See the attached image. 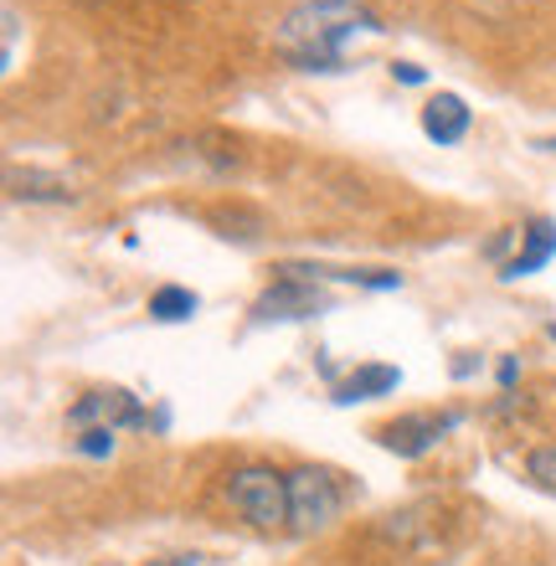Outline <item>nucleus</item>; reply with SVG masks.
I'll list each match as a JSON object with an SVG mask.
<instances>
[{"instance_id":"nucleus-1","label":"nucleus","mask_w":556,"mask_h":566,"mask_svg":"<svg viewBox=\"0 0 556 566\" xmlns=\"http://www.w3.org/2000/svg\"><path fill=\"white\" fill-rule=\"evenodd\" d=\"M356 31H381V15L356 0H304L279 21L273 42L300 73H340Z\"/></svg>"},{"instance_id":"nucleus-2","label":"nucleus","mask_w":556,"mask_h":566,"mask_svg":"<svg viewBox=\"0 0 556 566\" xmlns=\"http://www.w3.org/2000/svg\"><path fill=\"white\" fill-rule=\"evenodd\" d=\"M227 505L258 531H289V474L269 463H248L227 474Z\"/></svg>"},{"instance_id":"nucleus-3","label":"nucleus","mask_w":556,"mask_h":566,"mask_svg":"<svg viewBox=\"0 0 556 566\" xmlns=\"http://www.w3.org/2000/svg\"><path fill=\"white\" fill-rule=\"evenodd\" d=\"M340 515V484L331 469H294L289 474V531L294 536H315Z\"/></svg>"},{"instance_id":"nucleus-4","label":"nucleus","mask_w":556,"mask_h":566,"mask_svg":"<svg viewBox=\"0 0 556 566\" xmlns=\"http://www.w3.org/2000/svg\"><path fill=\"white\" fill-rule=\"evenodd\" d=\"M145 422H150V412L139 407L135 391L124 387H93L67 407V428L73 432H93V428L119 432V428H145Z\"/></svg>"},{"instance_id":"nucleus-5","label":"nucleus","mask_w":556,"mask_h":566,"mask_svg":"<svg viewBox=\"0 0 556 566\" xmlns=\"http://www.w3.org/2000/svg\"><path fill=\"white\" fill-rule=\"evenodd\" d=\"M459 422H464L459 407H449V412H402V418H391L387 428H376V443L387 448V453H397V459H422V453H433Z\"/></svg>"},{"instance_id":"nucleus-6","label":"nucleus","mask_w":556,"mask_h":566,"mask_svg":"<svg viewBox=\"0 0 556 566\" xmlns=\"http://www.w3.org/2000/svg\"><path fill=\"white\" fill-rule=\"evenodd\" d=\"M325 310V294L315 289V279H304V273H289L284 269V279H273L263 294H258V304H253V319H310V314H319Z\"/></svg>"},{"instance_id":"nucleus-7","label":"nucleus","mask_w":556,"mask_h":566,"mask_svg":"<svg viewBox=\"0 0 556 566\" xmlns=\"http://www.w3.org/2000/svg\"><path fill=\"white\" fill-rule=\"evenodd\" d=\"M552 258H556V222L552 217H531V222L521 227V248H515V258L500 269V279L505 283L531 279V273H542Z\"/></svg>"},{"instance_id":"nucleus-8","label":"nucleus","mask_w":556,"mask_h":566,"mask_svg":"<svg viewBox=\"0 0 556 566\" xmlns=\"http://www.w3.org/2000/svg\"><path fill=\"white\" fill-rule=\"evenodd\" d=\"M469 124H474V108L459 93H433L422 104V135L433 139V145H459L469 135Z\"/></svg>"},{"instance_id":"nucleus-9","label":"nucleus","mask_w":556,"mask_h":566,"mask_svg":"<svg viewBox=\"0 0 556 566\" xmlns=\"http://www.w3.org/2000/svg\"><path fill=\"white\" fill-rule=\"evenodd\" d=\"M397 387H402V371L371 360V366H356L346 381H335V402H371V397H387Z\"/></svg>"},{"instance_id":"nucleus-10","label":"nucleus","mask_w":556,"mask_h":566,"mask_svg":"<svg viewBox=\"0 0 556 566\" xmlns=\"http://www.w3.org/2000/svg\"><path fill=\"white\" fill-rule=\"evenodd\" d=\"M6 186H11L15 201H52V207H67L73 201V186L62 176H46V170H6Z\"/></svg>"},{"instance_id":"nucleus-11","label":"nucleus","mask_w":556,"mask_h":566,"mask_svg":"<svg viewBox=\"0 0 556 566\" xmlns=\"http://www.w3.org/2000/svg\"><path fill=\"white\" fill-rule=\"evenodd\" d=\"M196 310H201V298H196V289H186V283H160L150 294V319H160V325H181Z\"/></svg>"},{"instance_id":"nucleus-12","label":"nucleus","mask_w":556,"mask_h":566,"mask_svg":"<svg viewBox=\"0 0 556 566\" xmlns=\"http://www.w3.org/2000/svg\"><path fill=\"white\" fill-rule=\"evenodd\" d=\"M526 479L542 494H556V443H542L526 453Z\"/></svg>"},{"instance_id":"nucleus-13","label":"nucleus","mask_w":556,"mask_h":566,"mask_svg":"<svg viewBox=\"0 0 556 566\" xmlns=\"http://www.w3.org/2000/svg\"><path fill=\"white\" fill-rule=\"evenodd\" d=\"M77 453H88V459H108V453H114V432H104V428L77 432Z\"/></svg>"},{"instance_id":"nucleus-14","label":"nucleus","mask_w":556,"mask_h":566,"mask_svg":"<svg viewBox=\"0 0 556 566\" xmlns=\"http://www.w3.org/2000/svg\"><path fill=\"white\" fill-rule=\"evenodd\" d=\"M391 77H397V83H407V88H418V83H428V73H422L418 62H391Z\"/></svg>"},{"instance_id":"nucleus-15","label":"nucleus","mask_w":556,"mask_h":566,"mask_svg":"<svg viewBox=\"0 0 556 566\" xmlns=\"http://www.w3.org/2000/svg\"><path fill=\"white\" fill-rule=\"evenodd\" d=\"M15 36H21V15H15V6H6V67L15 62Z\"/></svg>"},{"instance_id":"nucleus-16","label":"nucleus","mask_w":556,"mask_h":566,"mask_svg":"<svg viewBox=\"0 0 556 566\" xmlns=\"http://www.w3.org/2000/svg\"><path fill=\"white\" fill-rule=\"evenodd\" d=\"M500 387H505V391H515V381H521V360H515V356H505V360H500Z\"/></svg>"},{"instance_id":"nucleus-17","label":"nucleus","mask_w":556,"mask_h":566,"mask_svg":"<svg viewBox=\"0 0 556 566\" xmlns=\"http://www.w3.org/2000/svg\"><path fill=\"white\" fill-rule=\"evenodd\" d=\"M531 149H546V155H556V135H542V139H531Z\"/></svg>"},{"instance_id":"nucleus-18","label":"nucleus","mask_w":556,"mask_h":566,"mask_svg":"<svg viewBox=\"0 0 556 566\" xmlns=\"http://www.w3.org/2000/svg\"><path fill=\"white\" fill-rule=\"evenodd\" d=\"M196 562H201V556H170L166 566H196Z\"/></svg>"},{"instance_id":"nucleus-19","label":"nucleus","mask_w":556,"mask_h":566,"mask_svg":"<svg viewBox=\"0 0 556 566\" xmlns=\"http://www.w3.org/2000/svg\"><path fill=\"white\" fill-rule=\"evenodd\" d=\"M546 335H552V340H556V325H546Z\"/></svg>"}]
</instances>
